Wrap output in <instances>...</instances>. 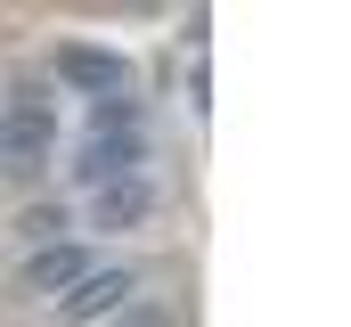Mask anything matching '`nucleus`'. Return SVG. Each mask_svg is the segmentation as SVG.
I'll return each instance as SVG.
<instances>
[{"label":"nucleus","mask_w":351,"mask_h":327,"mask_svg":"<svg viewBox=\"0 0 351 327\" xmlns=\"http://www.w3.org/2000/svg\"><path fill=\"white\" fill-rule=\"evenodd\" d=\"M131 295V270H82L74 286H66V319H98V311H114Z\"/></svg>","instance_id":"nucleus-4"},{"label":"nucleus","mask_w":351,"mask_h":327,"mask_svg":"<svg viewBox=\"0 0 351 327\" xmlns=\"http://www.w3.org/2000/svg\"><path fill=\"white\" fill-rule=\"evenodd\" d=\"M131 172H139V131H90L82 156H74V180H82V188L131 180Z\"/></svg>","instance_id":"nucleus-2"},{"label":"nucleus","mask_w":351,"mask_h":327,"mask_svg":"<svg viewBox=\"0 0 351 327\" xmlns=\"http://www.w3.org/2000/svg\"><path fill=\"white\" fill-rule=\"evenodd\" d=\"M58 74L74 82V90H90V98H123V58L114 49H58Z\"/></svg>","instance_id":"nucleus-3"},{"label":"nucleus","mask_w":351,"mask_h":327,"mask_svg":"<svg viewBox=\"0 0 351 327\" xmlns=\"http://www.w3.org/2000/svg\"><path fill=\"white\" fill-rule=\"evenodd\" d=\"M58 148V115L41 106V98H16L8 115H0V172H41Z\"/></svg>","instance_id":"nucleus-1"},{"label":"nucleus","mask_w":351,"mask_h":327,"mask_svg":"<svg viewBox=\"0 0 351 327\" xmlns=\"http://www.w3.org/2000/svg\"><path fill=\"white\" fill-rule=\"evenodd\" d=\"M147 205H156V196H147L139 172H131V180H106V188H98V229H131V221H147Z\"/></svg>","instance_id":"nucleus-5"},{"label":"nucleus","mask_w":351,"mask_h":327,"mask_svg":"<svg viewBox=\"0 0 351 327\" xmlns=\"http://www.w3.org/2000/svg\"><path fill=\"white\" fill-rule=\"evenodd\" d=\"M82 270H90V262L74 253V245H41V253L25 262V286H74Z\"/></svg>","instance_id":"nucleus-6"}]
</instances>
